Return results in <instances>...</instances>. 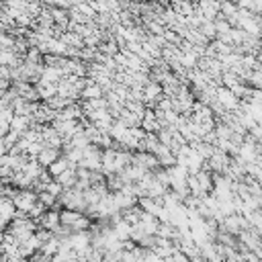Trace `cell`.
I'll return each instance as SVG.
<instances>
[{
	"mask_svg": "<svg viewBox=\"0 0 262 262\" xmlns=\"http://www.w3.org/2000/svg\"><path fill=\"white\" fill-rule=\"evenodd\" d=\"M78 168H84L88 172H100V168H102V149L96 147V145H88L82 151V160H80Z\"/></svg>",
	"mask_w": 262,
	"mask_h": 262,
	"instance_id": "cell-1",
	"label": "cell"
},
{
	"mask_svg": "<svg viewBox=\"0 0 262 262\" xmlns=\"http://www.w3.org/2000/svg\"><path fill=\"white\" fill-rule=\"evenodd\" d=\"M12 203H14V209L29 215V211L37 205V192H33L31 188H25V190H16L12 194Z\"/></svg>",
	"mask_w": 262,
	"mask_h": 262,
	"instance_id": "cell-2",
	"label": "cell"
},
{
	"mask_svg": "<svg viewBox=\"0 0 262 262\" xmlns=\"http://www.w3.org/2000/svg\"><path fill=\"white\" fill-rule=\"evenodd\" d=\"M35 223H37V229H47V231L53 233V231L61 225V223H59V211H57V209H47Z\"/></svg>",
	"mask_w": 262,
	"mask_h": 262,
	"instance_id": "cell-3",
	"label": "cell"
},
{
	"mask_svg": "<svg viewBox=\"0 0 262 262\" xmlns=\"http://www.w3.org/2000/svg\"><path fill=\"white\" fill-rule=\"evenodd\" d=\"M59 158H61V149H55V147H47V145H43V149L39 151V156H37L35 160L39 162V166H41V168H45V170H47V168H49L55 160H59Z\"/></svg>",
	"mask_w": 262,
	"mask_h": 262,
	"instance_id": "cell-4",
	"label": "cell"
},
{
	"mask_svg": "<svg viewBox=\"0 0 262 262\" xmlns=\"http://www.w3.org/2000/svg\"><path fill=\"white\" fill-rule=\"evenodd\" d=\"M61 78H63V72H61L59 68L43 66V70H41V76H39V82H37V84H57Z\"/></svg>",
	"mask_w": 262,
	"mask_h": 262,
	"instance_id": "cell-5",
	"label": "cell"
},
{
	"mask_svg": "<svg viewBox=\"0 0 262 262\" xmlns=\"http://www.w3.org/2000/svg\"><path fill=\"white\" fill-rule=\"evenodd\" d=\"M80 96H82V100H96V98H102L104 96V90L96 82L88 80L86 86H84V90L80 92Z\"/></svg>",
	"mask_w": 262,
	"mask_h": 262,
	"instance_id": "cell-6",
	"label": "cell"
},
{
	"mask_svg": "<svg viewBox=\"0 0 262 262\" xmlns=\"http://www.w3.org/2000/svg\"><path fill=\"white\" fill-rule=\"evenodd\" d=\"M53 180H57L61 186H63V190H70V188H74L76 186V168L72 166V168H68L63 174H59L57 178H53Z\"/></svg>",
	"mask_w": 262,
	"mask_h": 262,
	"instance_id": "cell-7",
	"label": "cell"
},
{
	"mask_svg": "<svg viewBox=\"0 0 262 262\" xmlns=\"http://www.w3.org/2000/svg\"><path fill=\"white\" fill-rule=\"evenodd\" d=\"M35 90H37V96L45 102L53 96H57V84H35Z\"/></svg>",
	"mask_w": 262,
	"mask_h": 262,
	"instance_id": "cell-8",
	"label": "cell"
},
{
	"mask_svg": "<svg viewBox=\"0 0 262 262\" xmlns=\"http://www.w3.org/2000/svg\"><path fill=\"white\" fill-rule=\"evenodd\" d=\"M68 168H72V164L61 156L59 160H55V162L47 168V172H49V176H51V178H57V176H59V174H63ZM74 168H76V166H74Z\"/></svg>",
	"mask_w": 262,
	"mask_h": 262,
	"instance_id": "cell-9",
	"label": "cell"
},
{
	"mask_svg": "<svg viewBox=\"0 0 262 262\" xmlns=\"http://www.w3.org/2000/svg\"><path fill=\"white\" fill-rule=\"evenodd\" d=\"M45 192H49L53 199H59L61 194H63V186L57 182V180H51L49 184H47V188H45Z\"/></svg>",
	"mask_w": 262,
	"mask_h": 262,
	"instance_id": "cell-10",
	"label": "cell"
},
{
	"mask_svg": "<svg viewBox=\"0 0 262 262\" xmlns=\"http://www.w3.org/2000/svg\"><path fill=\"white\" fill-rule=\"evenodd\" d=\"M6 154H8V147H6L4 139H0V158H2V156H6Z\"/></svg>",
	"mask_w": 262,
	"mask_h": 262,
	"instance_id": "cell-11",
	"label": "cell"
},
{
	"mask_svg": "<svg viewBox=\"0 0 262 262\" xmlns=\"http://www.w3.org/2000/svg\"><path fill=\"white\" fill-rule=\"evenodd\" d=\"M100 262H104V260H100Z\"/></svg>",
	"mask_w": 262,
	"mask_h": 262,
	"instance_id": "cell-12",
	"label": "cell"
}]
</instances>
